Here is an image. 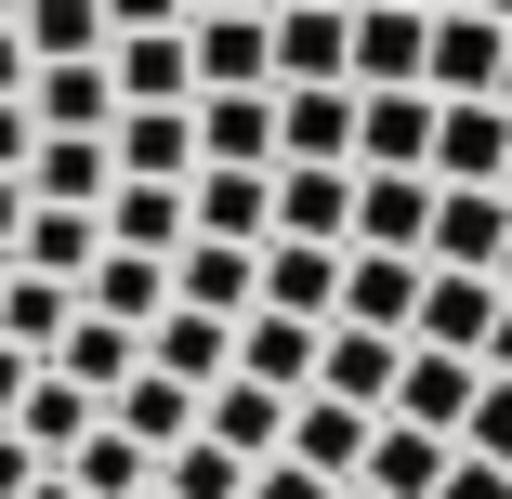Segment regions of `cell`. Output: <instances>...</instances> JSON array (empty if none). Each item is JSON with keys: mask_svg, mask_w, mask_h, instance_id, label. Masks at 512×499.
Instances as JSON below:
<instances>
[{"mask_svg": "<svg viewBox=\"0 0 512 499\" xmlns=\"http://www.w3.org/2000/svg\"><path fill=\"white\" fill-rule=\"evenodd\" d=\"M421 40H434L421 0H342V79H355V92L421 79Z\"/></svg>", "mask_w": 512, "mask_h": 499, "instance_id": "1", "label": "cell"}, {"mask_svg": "<svg viewBox=\"0 0 512 499\" xmlns=\"http://www.w3.org/2000/svg\"><path fill=\"white\" fill-rule=\"evenodd\" d=\"M499 237H512V197H499V184H434L421 263H447V276H499Z\"/></svg>", "mask_w": 512, "mask_h": 499, "instance_id": "2", "label": "cell"}, {"mask_svg": "<svg viewBox=\"0 0 512 499\" xmlns=\"http://www.w3.org/2000/svg\"><path fill=\"white\" fill-rule=\"evenodd\" d=\"M473 355H447V342H394V394H381V421H421V434H447L460 447V408H473Z\"/></svg>", "mask_w": 512, "mask_h": 499, "instance_id": "3", "label": "cell"}, {"mask_svg": "<svg viewBox=\"0 0 512 499\" xmlns=\"http://www.w3.org/2000/svg\"><path fill=\"white\" fill-rule=\"evenodd\" d=\"M184 79H197V92H263V79H276L263 0H250V14H184Z\"/></svg>", "mask_w": 512, "mask_h": 499, "instance_id": "4", "label": "cell"}, {"mask_svg": "<svg viewBox=\"0 0 512 499\" xmlns=\"http://www.w3.org/2000/svg\"><path fill=\"white\" fill-rule=\"evenodd\" d=\"M407 303H421V250H368V237H342V289H329V316L407 342Z\"/></svg>", "mask_w": 512, "mask_h": 499, "instance_id": "5", "label": "cell"}, {"mask_svg": "<svg viewBox=\"0 0 512 499\" xmlns=\"http://www.w3.org/2000/svg\"><path fill=\"white\" fill-rule=\"evenodd\" d=\"M132 342H145V368H158V381H184V394H211V381L237 368V316H197V303H158Z\"/></svg>", "mask_w": 512, "mask_h": 499, "instance_id": "6", "label": "cell"}, {"mask_svg": "<svg viewBox=\"0 0 512 499\" xmlns=\"http://www.w3.org/2000/svg\"><path fill=\"white\" fill-rule=\"evenodd\" d=\"M421 145H434V92H421V79L355 92V132H342V158H355V171H421Z\"/></svg>", "mask_w": 512, "mask_h": 499, "instance_id": "7", "label": "cell"}, {"mask_svg": "<svg viewBox=\"0 0 512 499\" xmlns=\"http://www.w3.org/2000/svg\"><path fill=\"white\" fill-rule=\"evenodd\" d=\"M329 289H342L329 237H250V303L263 316H329Z\"/></svg>", "mask_w": 512, "mask_h": 499, "instance_id": "8", "label": "cell"}, {"mask_svg": "<svg viewBox=\"0 0 512 499\" xmlns=\"http://www.w3.org/2000/svg\"><path fill=\"white\" fill-rule=\"evenodd\" d=\"M14 184L40 197V211H92V197L119 184V158H106V132H27V158H14Z\"/></svg>", "mask_w": 512, "mask_h": 499, "instance_id": "9", "label": "cell"}, {"mask_svg": "<svg viewBox=\"0 0 512 499\" xmlns=\"http://www.w3.org/2000/svg\"><path fill=\"white\" fill-rule=\"evenodd\" d=\"M499 145H512V106H499V92H460V106H434L421 171L434 184H499Z\"/></svg>", "mask_w": 512, "mask_h": 499, "instance_id": "10", "label": "cell"}, {"mask_svg": "<svg viewBox=\"0 0 512 499\" xmlns=\"http://www.w3.org/2000/svg\"><path fill=\"white\" fill-rule=\"evenodd\" d=\"M158 303H171V250H92V263H79V316L145 329Z\"/></svg>", "mask_w": 512, "mask_h": 499, "instance_id": "11", "label": "cell"}, {"mask_svg": "<svg viewBox=\"0 0 512 499\" xmlns=\"http://www.w3.org/2000/svg\"><path fill=\"white\" fill-rule=\"evenodd\" d=\"M197 158H224V171H276V79L263 92H197Z\"/></svg>", "mask_w": 512, "mask_h": 499, "instance_id": "12", "label": "cell"}, {"mask_svg": "<svg viewBox=\"0 0 512 499\" xmlns=\"http://www.w3.org/2000/svg\"><path fill=\"white\" fill-rule=\"evenodd\" d=\"M368 421H381V408H342V394H289V434H276V447H289L302 473L355 486V460H368Z\"/></svg>", "mask_w": 512, "mask_h": 499, "instance_id": "13", "label": "cell"}, {"mask_svg": "<svg viewBox=\"0 0 512 499\" xmlns=\"http://www.w3.org/2000/svg\"><path fill=\"white\" fill-rule=\"evenodd\" d=\"M106 92L119 106H184V27H106Z\"/></svg>", "mask_w": 512, "mask_h": 499, "instance_id": "14", "label": "cell"}, {"mask_svg": "<svg viewBox=\"0 0 512 499\" xmlns=\"http://www.w3.org/2000/svg\"><path fill=\"white\" fill-rule=\"evenodd\" d=\"M421 92H434V106L499 92V14H434V40H421Z\"/></svg>", "mask_w": 512, "mask_h": 499, "instance_id": "15", "label": "cell"}, {"mask_svg": "<svg viewBox=\"0 0 512 499\" xmlns=\"http://www.w3.org/2000/svg\"><path fill=\"white\" fill-rule=\"evenodd\" d=\"M486 316H499V276H447V263H421L407 342H447V355H473V342H486Z\"/></svg>", "mask_w": 512, "mask_h": 499, "instance_id": "16", "label": "cell"}, {"mask_svg": "<svg viewBox=\"0 0 512 499\" xmlns=\"http://www.w3.org/2000/svg\"><path fill=\"white\" fill-rule=\"evenodd\" d=\"M316 329L329 316H237V381H263V394H302V381H316Z\"/></svg>", "mask_w": 512, "mask_h": 499, "instance_id": "17", "label": "cell"}, {"mask_svg": "<svg viewBox=\"0 0 512 499\" xmlns=\"http://www.w3.org/2000/svg\"><path fill=\"white\" fill-rule=\"evenodd\" d=\"M302 394H342V408H381V394H394V329H316V381H302Z\"/></svg>", "mask_w": 512, "mask_h": 499, "instance_id": "18", "label": "cell"}, {"mask_svg": "<svg viewBox=\"0 0 512 499\" xmlns=\"http://www.w3.org/2000/svg\"><path fill=\"white\" fill-rule=\"evenodd\" d=\"M184 106H197V92H184ZM184 106H119V119H106V158L184 184V171H197V119H184Z\"/></svg>", "mask_w": 512, "mask_h": 499, "instance_id": "19", "label": "cell"}, {"mask_svg": "<svg viewBox=\"0 0 512 499\" xmlns=\"http://www.w3.org/2000/svg\"><path fill=\"white\" fill-rule=\"evenodd\" d=\"M171 303L250 316V237H171Z\"/></svg>", "mask_w": 512, "mask_h": 499, "instance_id": "20", "label": "cell"}, {"mask_svg": "<svg viewBox=\"0 0 512 499\" xmlns=\"http://www.w3.org/2000/svg\"><path fill=\"white\" fill-rule=\"evenodd\" d=\"M197 434H211V447H237V460H276V434H289V394H263V381H211V394H197Z\"/></svg>", "mask_w": 512, "mask_h": 499, "instance_id": "21", "label": "cell"}, {"mask_svg": "<svg viewBox=\"0 0 512 499\" xmlns=\"http://www.w3.org/2000/svg\"><path fill=\"white\" fill-rule=\"evenodd\" d=\"M92 224H106V250H171V237H184V184H158V171H119L106 197H92Z\"/></svg>", "mask_w": 512, "mask_h": 499, "instance_id": "22", "label": "cell"}, {"mask_svg": "<svg viewBox=\"0 0 512 499\" xmlns=\"http://www.w3.org/2000/svg\"><path fill=\"white\" fill-rule=\"evenodd\" d=\"M53 473H66V486H79V499H132V486H145V473H158V447H132V434H119V421H106V408H92V421H79V434H66V460H53Z\"/></svg>", "mask_w": 512, "mask_h": 499, "instance_id": "23", "label": "cell"}, {"mask_svg": "<svg viewBox=\"0 0 512 499\" xmlns=\"http://www.w3.org/2000/svg\"><path fill=\"white\" fill-rule=\"evenodd\" d=\"M27 119H40V132H106V119H119L106 53H79V66H27Z\"/></svg>", "mask_w": 512, "mask_h": 499, "instance_id": "24", "label": "cell"}, {"mask_svg": "<svg viewBox=\"0 0 512 499\" xmlns=\"http://www.w3.org/2000/svg\"><path fill=\"white\" fill-rule=\"evenodd\" d=\"M421 211H434V171H355V224L368 250H421Z\"/></svg>", "mask_w": 512, "mask_h": 499, "instance_id": "25", "label": "cell"}, {"mask_svg": "<svg viewBox=\"0 0 512 499\" xmlns=\"http://www.w3.org/2000/svg\"><path fill=\"white\" fill-rule=\"evenodd\" d=\"M434 473H447V434H421V421H368L355 486H381V499H434Z\"/></svg>", "mask_w": 512, "mask_h": 499, "instance_id": "26", "label": "cell"}, {"mask_svg": "<svg viewBox=\"0 0 512 499\" xmlns=\"http://www.w3.org/2000/svg\"><path fill=\"white\" fill-rule=\"evenodd\" d=\"M92 250H106V224H92V211H40V197H27V224H14V250H0V263H27V276H66V289H79Z\"/></svg>", "mask_w": 512, "mask_h": 499, "instance_id": "27", "label": "cell"}, {"mask_svg": "<svg viewBox=\"0 0 512 499\" xmlns=\"http://www.w3.org/2000/svg\"><path fill=\"white\" fill-rule=\"evenodd\" d=\"M132 355H145V342H132V329H106V316H66V329H53V355H40V368H66V381H79V394H92V408H106V381H132Z\"/></svg>", "mask_w": 512, "mask_h": 499, "instance_id": "28", "label": "cell"}, {"mask_svg": "<svg viewBox=\"0 0 512 499\" xmlns=\"http://www.w3.org/2000/svg\"><path fill=\"white\" fill-rule=\"evenodd\" d=\"M106 421H119L132 447H171V434L197 421V394H184V381H158V368L132 355V381H106Z\"/></svg>", "mask_w": 512, "mask_h": 499, "instance_id": "29", "label": "cell"}, {"mask_svg": "<svg viewBox=\"0 0 512 499\" xmlns=\"http://www.w3.org/2000/svg\"><path fill=\"white\" fill-rule=\"evenodd\" d=\"M145 486H158V499H237V486H250V460H237V447H211V434L184 421V434L158 447V473H145Z\"/></svg>", "mask_w": 512, "mask_h": 499, "instance_id": "30", "label": "cell"}, {"mask_svg": "<svg viewBox=\"0 0 512 499\" xmlns=\"http://www.w3.org/2000/svg\"><path fill=\"white\" fill-rule=\"evenodd\" d=\"M79 316V289L66 276H27V263H0V342H27V355H53V329Z\"/></svg>", "mask_w": 512, "mask_h": 499, "instance_id": "31", "label": "cell"}, {"mask_svg": "<svg viewBox=\"0 0 512 499\" xmlns=\"http://www.w3.org/2000/svg\"><path fill=\"white\" fill-rule=\"evenodd\" d=\"M276 27V79H342V0H289Z\"/></svg>", "mask_w": 512, "mask_h": 499, "instance_id": "32", "label": "cell"}, {"mask_svg": "<svg viewBox=\"0 0 512 499\" xmlns=\"http://www.w3.org/2000/svg\"><path fill=\"white\" fill-rule=\"evenodd\" d=\"M14 40H27V66H79V53H106V14L92 0H14Z\"/></svg>", "mask_w": 512, "mask_h": 499, "instance_id": "33", "label": "cell"}, {"mask_svg": "<svg viewBox=\"0 0 512 499\" xmlns=\"http://www.w3.org/2000/svg\"><path fill=\"white\" fill-rule=\"evenodd\" d=\"M92 421V394L66 381V368H27V394H14V434L40 447V460H66V434Z\"/></svg>", "mask_w": 512, "mask_h": 499, "instance_id": "34", "label": "cell"}, {"mask_svg": "<svg viewBox=\"0 0 512 499\" xmlns=\"http://www.w3.org/2000/svg\"><path fill=\"white\" fill-rule=\"evenodd\" d=\"M460 447H473V460H512V381H499V368L473 381V408H460Z\"/></svg>", "mask_w": 512, "mask_h": 499, "instance_id": "35", "label": "cell"}, {"mask_svg": "<svg viewBox=\"0 0 512 499\" xmlns=\"http://www.w3.org/2000/svg\"><path fill=\"white\" fill-rule=\"evenodd\" d=\"M434 499H512V460H473V447H447V473H434Z\"/></svg>", "mask_w": 512, "mask_h": 499, "instance_id": "36", "label": "cell"}, {"mask_svg": "<svg viewBox=\"0 0 512 499\" xmlns=\"http://www.w3.org/2000/svg\"><path fill=\"white\" fill-rule=\"evenodd\" d=\"M237 499H329V473H302V460L276 447V460H250V486H237Z\"/></svg>", "mask_w": 512, "mask_h": 499, "instance_id": "37", "label": "cell"}, {"mask_svg": "<svg viewBox=\"0 0 512 499\" xmlns=\"http://www.w3.org/2000/svg\"><path fill=\"white\" fill-rule=\"evenodd\" d=\"M106 27H184V0H92Z\"/></svg>", "mask_w": 512, "mask_h": 499, "instance_id": "38", "label": "cell"}, {"mask_svg": "<svg viewBox=\"0 0 512 499\" xmlns=\"http://www.w3.org/2000/svg\"><path fill=\"white\" fill-rule=\"evenodd\" d=\"M27 473H40V447H27L14 421H0V499H27Z\"/></svg>", "mask_w": 512, "mask_h": 499, "instance_id": "39", "label": "cell"}, {"mask_svg": "<svg viewBox=\"0 0 512 499\" xmlns=\"http://www.w3.org/2000/svg\"><path fill=\"white\" fill-rule=\"evenodd\" d=\"M473 368H499V381H512V289H499V316H486V342H473Z\"/></svg>", "mask_w": 512, "mask_h": 499, "instance_id": "40", "label": "cell"}, {"mask_svg": "<svg viewBox=\"0 0 512 499\" xmlns=\"http://www.w3.org/2000/svg\"><path fill=\"white\" fill-rule=\"evenodd\" d=\"M0 106H27V40L0 27Z\"/></svg>", "mask_w": 512, "mask_h": 499, "instance_id": "41", "label": "cell"}, {"mask_svg": "<svg viewBox=\"0 0 512 499\" xmlns=\"http://www.w3.org/2000/svg\"><path fill=\"white\" fill-rule=\"evenodd\" d=\"M27 368H40L27 342H0V421H14V394H27Z\"/></svg>", "mask_w": 512, "mask_h": 499, "instance_id": "42", "label": "cell"}, {"mask_svg": "<svg viewBox=\"0 0 512 499\" xmlns=\"http://www.w3.org/2000/svg\"><path fill=\"white\" fill-rule=\"evenodd\" d=\"M27 132H40L27 106H0V171H14V158H27Z\"/></svg>", "mask_w": 512, "mask_h": 499, "instance_id": "43", "label": "cell"}, {"mask_svg": "<svg viewBox=\"0 0 512 499\" xmlns=\"http://www.w3.org/2000/svg\"><path fill=\"white\" fill-rule=\"evenodd\" d=\"M14 224H27V184H14V171H0V250H14Z\"/></svg>", "mask_w": 512, "mask_h": 499, "instance_id": "44", "label": "cell"}, {"mask_svg": "<svg viewBox=\"0 0 512 499\" xmlns=\"http://www.w3.org/2000/svg\"><path fill=\"white\" fill-rule=\"evenodd\" d=\"M27 499H79V486H66V473H53V460H40V473H27Z\"/></svg>", "mask_w": 512, "mask_h": 499, "instance_id": "45", "label": "cell"}, {"mask_svg": "<svg viewBox=\"0 0 512 499\" xmlns=\"http://www.w3.org/2000/svg\"><path fill=\"white\" fill-rule=\"evenodd\" d=\"M499 106H512V27H499Z\"/></svg>", "mask_w": 512, "mask_h": 499, "instance_id": "46", "label": "cell"}, {"mask_svg": "<svg viewBox=\"0 0 512 499\" xmlns=\"http://www.w3.org/2000/svg\"><path fill=\"white\" fill-rule=\"evenodd\" d=\"M184 14H250V0H184Z\"/></svg>", "mask_w": 512, "mask_h": 499, "instance_id": "47", "label": "cell"}, {"mask_svg": "<svg viewBox=\"0 0 512 499\" xmlns=\"http://www.w3.org/2000/svg\"><path fill=\"white\" fill-rule=\"evenodd\" d=\"M421 14H473V0H421Z\"/></svg>", "mask_w": 512, "mask_h": 499, "instance_id": "48", "label": "cell"}, {"mask_svg": "<svg viewBox=\"0 0 512 499\" xmlns=\"http://www.w3.org/2000/svg\"><path fill=\"white\" fill-rule=\"evenodd\" d=\"M473 14H499V27H512V0H473Z\"/></svg>", "mask_w": 512, "mask_h": 499, "instance_id": "49", "label": "cell"}, {"mask_svg": "<svg viewBox=\"0 0 512 499\" xmlns=\"http://www.w3.org/2000/svg\"><path fill=\"white\" fill-rule=\"evenodd\" d=\"M499 289H512V237H499Z\"/></svg>", "mask_w": 512, "mask_h": 499, "instance_id": "50", "label": "cell"}, {"mask_svg": "<svg viewBox=\"0 0 512 499\" xmlns=\"http://www.w3.org/2000/svg\"><path fill=\"white\" fill-rule=\"evenodd\" d=\"M329 499H381V486H329Z\"/></svg>", "mask_w": 512, "mask_h": 499, "instance_id": "51", "label": "cell"}, {"mask_svg": "<svg viewBox=\"0 0 512 499\" xmlns=\"http://www.w3.org/2000/svg\"><path fill=\"white\" fill-rule=\"evenodd\" d=\"M499 197H512V145H499Z\"/></svg>", "mask_w": 512, "mask_h": 499, "instance_id": "52", "label": "cell"}, {"mask_svg": "<svg viewBox=\"0 0 512 499\" xmlns=\"http://www.w3.org/2000/svg\"><path fill=\"white\" fill-rule=\"evenodd\" d=\"M0 27H14V0H0Z\"/></svg>", "mask_w": 512, "mask_h": 499, "instance_id": "53", "label": "cell"}, {"mask_svg": "<svg viewBox=\"0 0 512 499\" xmlns=\"http://www.w3.org/2000/svg\"><path fill=\"white\" fill-rule=\"evenodd\" d=\"M263 14H289V0H263Z\"/></svg>", "mask_w": 512, "mask_h": 499, "instance_id": "54", "label": "cell"}, {"mask_svg": "<svg viewBox=\"0 0 512 499\" xmlns=\"http://www.w3.org/2000/svg\"><path fill=\"white\" fill-rule=\"evenodd\" d=\"M132 499H158V486H132Z\"/></svg>", "mask_w": 512, "mask_h": 499, "instance_id": "55", "label": "cell"}]
</instances>
